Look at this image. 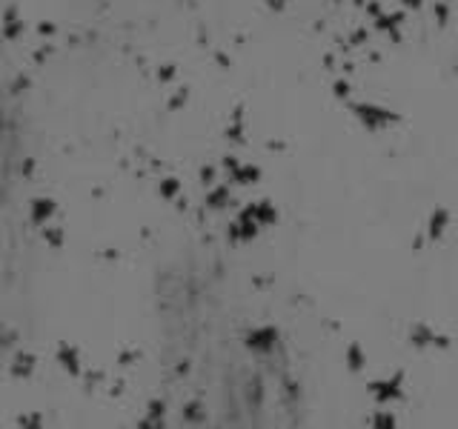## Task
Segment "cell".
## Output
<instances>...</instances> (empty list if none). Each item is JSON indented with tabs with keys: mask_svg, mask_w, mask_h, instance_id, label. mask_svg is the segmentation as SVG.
<instances>
[{
	"mask_svg": "<svg viewBox=\"0 0 458 429\" xmlns=\"http://www.w3.org/2000/svg\"><path fill=\"white\" fill-rule=\"evenodd\" d=\"M46 238H49V244H61V232H46Z\"/></svg>",
	"mask_w": 458,
	"mask_h": 429,
	"instance_id": "obj_4",
	"label": "cell"
},
{
	"mask_svg": "<svg viewBox=\"0 0 458 429\" xmlns=\"http://www.w3.org/2000/svg\"><path fill=\"white\" fill-rule=\"evenodd\" d=\"M32 364H34V361H32L29 355H26V358L20 355V358H17V364H15V375H20V378H23V375H29Z\"/></svg>",
	"mask_w": 458,
	"mask_h": 429,
	"instance_id": "obj_2",
	"label": "cell"
},
{
	"mask_svg": "<svg viewBox=\"0 0 458 429\" xmlns=\"http://www.w3.org/2000/svg\"><path fill=\"white\" fill-rule=\"evenodd\" d=\"M52 212H55V203L52 200H34V206H32V214H34V220L37 223H43V220H49L52 217Z\"/></svg>",
	"mask_w": 458,
	"mask_h": 429,
	"instance_id": "obj_1",
	"label": "cell"
},
{
	"mask_svg": "<svg viewBox=\"0 0 458 429\" xmlns=\"http://www.w3.org/2000/svg\"><path fill=\"white\" fill-rule=\"evenodd\" d=\"M69 352H72V349H63V364H66V367H72V372H78V361H75V355H69Z\"/></svg>",
	"mask_w": 458,
	"mask_h": 429,
	"instance_id": "obj_3",
	"label": "cell"
}]
</instances>
